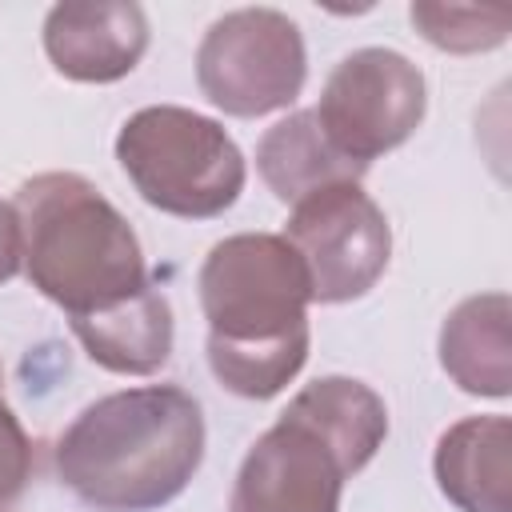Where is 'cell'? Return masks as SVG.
I'll use <instances>...</instances> for the list:
<instances>
[{"label": "cell", "mask_w": 512, "mask_h": 512, "mask_svg": "<svg viewBox=\"0 0 512 512\" xmlns=\"http://www.w3.org/2000/svg\"><path fill=\"white\" fill-rule=\"evenodd\" d=\"M344 480L324 440L280 412L240 460L228 512H340Z\"/></svg>", "instance_id": "8"}, {"label": "cell", "mask_w": 512, "mask_h": 512, "mask_svg": "<svg viewBox=\"0 0 512 512\" xmlns=\"http://www.w3.org/2000/svg\"><path fill=\"white\" fill-rule=\"evenodd\" d=\"M20 272V224L16 208L0 200V284H8Z\"/></svg>", "instance_id": "18"}, {"label": "cell", "mask_w": 512, "mask_h": 512, "mask_svg": "<svg viewBox=\"0 0 512 512\" xmlns=\"http://www.w3.org/2000/svg\"><path fill=\"white\" fill-rule=\"evenodd\" d=\"M432 472L448 504L460 512H512V420H456L436 444Z\"/></svg>", "instance_id": "11"}, {"label": "cell", "mask_w": 512, "mask_h": 512, "mask_svg": "<svg viewBox=\"0 0 512 512\" xmlns=\"http://www.w3.org/2000/svg\"><path fill=\"white\" fill-rule=\"evenodd\" d=\"M408 16L416 32L444 52L500 48L512 28V16L504 8H472V4H412Z\"/></svg>", "instance_id": "16"}, {"label": "cell", "mask_w": 512, "mask_h": 512, "mask_svg": "<svg viewBox=\"0 0 512 512\" xmlns=\"http://www.w3.org/2000/svg\"><path fill=\"white\" fill-rule=\"evenodd\" d=\"M284 240L296 248L308 292L320 304L360 300L392 256L388 216L360 184H332L292 204Z\"/></svg>", "instance_id": "7"}, {"label": "cell", "mask_w": 512, "mask_h": 512, "mask_svg": "<svg viewBox=\"0 0 512 512\" xmlns=\"http://www.w3.org/2000/svg\"><path fill=\"white\" fill-rule=\"evenodd\" d=\"M72 332L88 360L116 376H152L172 356V304L156 284H140L132 296L72 316Z\"/></svg>", "instance_id": "10"}, {"label": "cell", "mask_w": 512, "mask_h": 512, "mask_svg": "<svg viewBox=\"0 0 512 512\" xmlns=\"http://www.w3.org/2000/svg\"><path fill=\"white\" fill-rule=\"evenodd\" d=\"M512 304L504 292L460 300L440 328V368L468 396L504 400L512 392Z\"/></svg>", "instance_id": "12"}, {"label": "cell", "mask_w": 512, "mask_h": 512, "mask_svg": "<svg viewBox=\"0 0 512 512\" xmlns=\"http://www.w3.org/2000/svg\"><path fill=\"white\" fill-rule=\"evenodd\" d=\"M44 52L76 84L124 80L148 52V16L128 0L56 4L44 16Z\"/></svg>", "instance_id": "9"}, {"label": "cell", "mask_w": 512, "mask_h": 512, "mask_svg": "<svg viewBox=\"0 0 512 512\" xmlns=\"http://www.w3.org/2000/svg\"><path fill=\"white\" fill-rule=\"evenodd\" d=\"M28 476H32V440L0 396V512L24 492Z\"/></svg>", "instance_id": "17"}, {"label": "cell", "mask_w": 512, "mask_h": 512, "mask_svg": "<svg viewBox=\"0 0 512 512\" xmlns=\"http://www.w3.org/2000/svg\"><path fill=\"white\" fill-rule=\"evenodd\" d=\"M256 172L264 176L268 192L284 204H300L304 196L332 188V184H360L364 164L336 152L324 136L312 108L288 112L276 120L256 144Z\"/></svg>", "instance_id": "14"}, {"label": "cell", "mask_w": 512, "mask_h": 512, "mask_svg": "<svg viewBox=\"0 0 512 512\" xmlns=\"http://www.w3.org/2000/svg\"><path fill=\"white\" fill-rule=\"evenodd\" d=\"M284 416H292L312 436H320L324 448L340 460L344 476H356L388 436L384 400L364 380H352V376H320L304 384L288 400Z\"/></svg>", "instance_id": "13"}, {"label": "cell", "mask_w": 512, "mask_h": 512, "mask_svg": "<svg viewBox=\"0 0 512 512\" xmlns=\"http://www.w3.org/2000/svg\"><path fill=\"white\" fill-rule=\"evenodd\" d=\"M424 72L396 48H356L324 80L312 108L324 136L356 164L400 148L424 120Z\"/></svg>", "instance_id": "6"}, {"label": "cell", "mask_w": 512, "mask_h": 512, "mask_svg": "<svg viewBox=\"0 0 512 512\" xmlns=\"http://www.w3.org/2000/svg\"><path fill=\"white\" fill-rule=\"evenodd\" d=\"M196 288L208 336L276 340L308 328V272L276 232H236L212 244Z\"/></svg>", "instance_id": "4"}, {"label": "cell", "mask_w": 512, "mask_h": 512, "mask_svg": "<svg viewBox=\"0 0 512 512\" xmlns=\"http://www.w3.org/2000/svg\"><path fill=\"white\" fill-rule=\"evenodd\" d=\"M204 460V412L180 384L100 396L56 440V476L96 512H152L176 500Z\"/></svg>", "instance_id": "1"}, {"label": "cell", "mask_w": 512, "mask_h": 512, "mask_svg": "<svg viewBox=\"0 0 512 512\" xmlns=\"http://www.w3.org/2000/svg\"><path fill=\"white\" fill-rule=\"evenodd\" d=\"M308 76L304 36L280 8H236L208 24L196 84L212 108L252 120L288 108Z\"/></svg>", "instance_id": "5"}, {"label": "cell", "mask_w": 512, "mask_h": 512, "mask_svg": "<svg viewBox=\"0 0 512 512\" xmlns=\"http://www.w3.org/2000/svg\"><path fill=\"white\" fill-rule=\"evenodd\" d=\"M0 384H4V368H0Z\"/></svg>", "instance_id": "19"}, {"label": "cell", "mask_w": 512, "mask_h": 512, "mask_svg": "<svg viewBox=\"0 0 512 512\" xmlns=\"http://www.w3.org/2000/svg\"><path fill=\"white\" fill-rule=\"evenodd\" d=\"M116 160L144 204L180 216L212 220L244 192V156L212 120L180 104L132 112L116 132Z\"/></svg>", "instance_id": "3"}, {"label": "cell", "mask_w": 512, "mask_h": 512, "mask_svg": "<svg viewBox=\"0 0 512 512\" xmlns=\"http://www.w3.org/2000/svg\"><path fill=\"white\" fill-rule=\"evenodd\" d=\"M12 208L20 224V268L68 316L108 308L148 284L132 224L80 172L24 180Z\"/></svg>", "instance_id": "2"}, {"label": "cell", "mask_w": 512, "mask_h": 512, "mask_svg": "<svg viewBox=\"0 0 512 512\" xmlns=\"http://www.w3.org/2000/svg\"><path fill=\"white\" fill-rule=\"evenodd\" d=\"M308 360V328H296L276 340H220L208 336V368L212 376L244 396V400H268L284 392L296 372Z\"/></svg>", "instance_id": "15"}]
</instances>
